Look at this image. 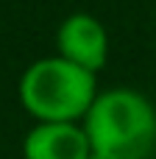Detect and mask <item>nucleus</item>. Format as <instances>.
Masks as SVG:
<instances>
[{"label":"nucleus","mask_w":156,"mask_h":159,"mask_svg":"<svg viewBox=\"0 0 156 159\" xmlns=\"http://www.w3.org/2000/svg\"><path fill=\"white\" fill-rule=\"evenodd\" d=\"M89 159H100V157H95V154H92V157H89Z\"/></svg>","instance_id":"5"},{"label":"nucleus","mask_w":156,"mask_h":159,"mask_svg":"<svg viewBox=\"0 0 156 159\" xmlns=\"http://www.w3.org/2000/svg\"><path fill=\"white\" fill-rule=\"evenodd\" d=\"M92 154L100 159H151L156 148V109L134 89L100 92L84 117Z\"/></svg>","instance_id":"1"},{"label":"nucleus","mask_w":156,"mask_h":159,"mask_svg":"<svg viewBox=\"0 0 156 159\" xmlns=\"http://www.w3.org/2000/svg\"><path fill=\"white\" fill-rule=\"evenodd\" d=\"M98 98L95 73L56 56L33 61L20 81V101L39 123L84 120Z\"/></svg>","instance_id":"2"},{"label":"nucleus","mask_w":156,"mask_h":159,"mask_svg":"<svg viewBox=\"0 0 156 159\" xmlns=\"http://www.w3.org/2000/svg\"><path fill=\"white\" fill-rule=\"evenodd\" d=\"M106 53H109V36L106 28L89 17V14H73L61 22L59 28V56L89 70L98 73L106 64Z\"/></svg>","instance_id":"3"},{"label":"nucleus","mask_w":156,"mask_h":159,"mask_svg":"<svg viewBox=\"0 0 156 159\" xmlns=\"http://www.w3.org/2000/svg\"><path fill=\"white\" fill-rule=\"evenodd\" d=\"M25 159H89L92 145L78 123H39L25 134Z\"/></svg>","instance_id":"4"}]
</instances>
